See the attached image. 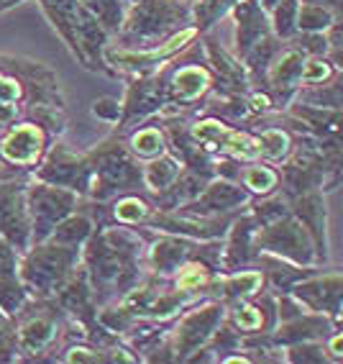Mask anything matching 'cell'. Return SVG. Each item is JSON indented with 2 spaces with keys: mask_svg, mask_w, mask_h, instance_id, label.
Here are the masks:
<instances>
[{
  "mask_svg": "<svg viewBox=\"0 0 343 364\" xmlns=\"http://www.w3.org/2000/svg\"><path fill=\"white\" fill-rule=\"evenodd\" d=\"M187 26H192L190 0H134L116 36L121 49H149Z\"/></svg>",
  "mask_w": 343,
  "mask_h": 364,
  "instance_id": "obj_1",
  "label": "cell"
},
{
  "mask_svg": "<svg viewBox=\"0 0 343 364\" xmlns=\"http://www.w3.org/2000/svg\"><path fill=\"white\" fill-rule=\"evenodd\" d=\"M87 162L92 169V180L87 196L90 200L105 203L124 193H146L141 177V162L131 154L121 134H113L95 149L87 151Z\"/></svg>",
  "mask_w": 343,
  "mask_h": 364,
  "instance_id": "obj_2",
  "label": "cell"
},
{
  "mask_svg": "<svg viewBox=\"0 0 343 364\" xmlns=\"http://www.w3.org/2000/svg\"><path fill=\"white\" fill-rule=\"evenodd\" d=\"M80 254L82 249L62 247L54 241L31 244L18 259V280L31 298H54V293L80 267Z\"/></svg>",
  "mask_w": 343,
  "mask_h": 364,
  "instance_id": "obj_3",
  "label": "cell"
},
{
  "mask_svg": "<svg viewBox=\"0 0 343 364\" xmlns=\"http://www.w3.org/2000/svg\"><path fill=\"white\" fill-rule=\"evenodd\" d=\"M65 321L67 316L59 311L52 298L28 300L23 311L11 321L21 359L23 362H49V351H59L57 344L62 341Z\"/></svg>",
  "mask_w": 343,
  "mask_h": 364,
  "instance_id": "obj_4",
  "label": "cell"
},
{
  "mask_svg": "<svg viewBox=\"0 0 343 364\" xmlns=\"http://www.w3.org/2000/svg\"><path fill=\"white\" fill-rule=\"evenodd\" d=\"M82 198L70 188L31 177L26 185V213L31 221V244H41L52 236L54 226L77 208Z\"/></svg>",
  "mask_w": 343,
  "mask_h": 364,
  "instance_id": "obj_5",
  "label": "cell"
},
{
  "mask_svg": "<svg viewBox=\"0 0 343 364\" xmlns=\"http://www.w3.org/2000/svg\"><path fill=\"white\" fill-rule=\"evenodd\" d=\"M226 318V303L218 298H202L192 303L190 308L172 321L169 328V341L175 349V362H187L192 351L207 344V338L213 336V331L220 326V321Z\"/></svg>",
  "mask_w": 343,
  "mask_h": 364,
  "instance_id": "obj_6",
  "label": "cell"
},
{
  "mask_svg": "<svg viewBox=\"0 0 343 364\" xmlns=\"http://www.w3.org/2000/svg\"><path fill=\"white\" fill-rule=\"evenodd\" d=\"M254 247H256V252L274 254V257L292 262V264L320 267L315 257V244H312L307 228L292 215V210L277 221L256 228Z\"/></svg>",
  "mask_w": 343,
  "mask_h": 364,
  "instance_id": "obj_7",
  "label": "cell"
},
{
  "mask_svg": "<svg viewBox=\"0 0 343 364\" xmlns=\"http://www.w3.org/2000/svg\"><path fill=\"white\" fill-rule=\"evenodd\" d=\"M167 80L169 70L167 65L159 67V72H141L134 77V82L126 90V98L121 100V121L116 126V134H124L129 126L141 124L146 118L156 116L167 103Z\"/></svg>",
  "mask_w": 343,
  "mask_h": 364,
  "instance_id": "obj_8",
  "label": "cell"
},
{
  "mask_svg": "<svg viewBox=\"0 0 343 364\" xmlns=\"http://www.w3.org/2000/svg\"><path fill=\"white\" fill-rule=\"evenodd\" d=\"M31 177L41 182H52L59 188H70L80 198H85L90 190L92 169L90 162H87V154H77L62 141H54L49 144L44 159L39 162V167L33 169Z\"/></svg>",
  "mask_w": 343,
  "mask_h": 364,
  "instance_id": "obj_9",
  "label": "cell"
},
{
  "mask_svg": "<svg viewBox=\"0 0 343 364\" xmlns=\"http://www.w3.org/2000/svg\"><path fill=\"white\" fill-rule=\"evenodd\" d=\"M197 39V28L187 26L182 31L172 33L169 39H164L162 44L149 46V49H105V62L113 67H121V70H131L141 75V72H154L159 67L169 65L177 54H182L192 41Z\"/></svg>",
  "mask_w": 343,
  "mask_h": 364,
  "instance_id": "obj_10",
  "label": "cell"
},
{
  "mask_svg": "<svg viewBox=\"0 0 343 364\" xmlns=\"http://www.w3.org/2000/svg\"><path fill=\"white\" fill-rule=\"evenodd\" d=\"M290 295L298 300L305 311L323 313L328 318L341 323L343 308V274L341 272H312L305 280L295 282Z\"/></svg>",
  "mask_w": 343,
  "mask_h": 364,
  "instance_id": "obj_11",
  "label": "cell"
},
{
  "mask_svg": "<svg viewBox=\"0 0 343 364\" xmlns=\"http://www.w3.org/2000/svg\"><path fill=\"white\" fill-rule=\"evenodd\" d=\"M215 77L207 70L205 62H187V65H177L169 72L167 80V103L180 108V111H197L207 92L213 90Z\"/></svg>",
  "mask_w": 343,
  "mask_h": 364,
  "instance_id": "obj_12",
  "label": "cell"
},
{
  "mask_svg": "<svg viewBox=\"0 0 343 364\" xmlns=\"http://www.w3.org/2000/svg\"><path fill=\"white\" fill-rule=\"evenodd\" d=\"M226 323H231L241 336H256V333H272L277 318V298L261 287L259 293L246 300H236L226 306Z\"/></svg>",
  "mask_w": 343,
  "mask_h": 364,
  "instance_id": "obj_13",
  "label": "cell"
},
{
  "mask_svg": "<svg viewBox=\"0 0 343 364\" xmlns=\"http://www.w3.org/2000/svg\"><path fill=\"white\" fill-rule=\"evenodd\" d=\"M305 65V54L295 49L292 44H285L279 54L272 59V65L266 70L264 92L272 98L274 111H285L287 105L295 100L300 90V72Z\"/></svg>",
  "mask_w": 343,
  "mask_h": 364,
  "instance_id": "obj_14",
  "label": "cell"
},
{
  "mask_svg": "<svg viewBox=\"0 0 343 364\" xmlns=\"http://www.w3.org/2000/svg\"><path fill=\"white\" fill-rule=\"evenodd\" d=\"M256 218L249 213V205L236 215L226 236H223V249H220V274L236 272L244 267H254L256 262V247H254V236H256Z\"/></svg>",
  "mask_w": 343,
  "mask_h": 364,
  "instance_id": "obj_15",
  "label": "cell"
},
{
  "mask_svg": "<svg viewBox=\"0 0 343 364\" xmlns=\"http://www.w3.org/2000/svg\"><path fill=\"white\" fill-rule=\"evenodd\" d=\"M195 247H197V241L187 239V236L146 228V269L151 274H159V277H169L177 267L192 257Z\"/></svg>",
  "mask_w": 343,
  "mask_h": 364,
  "instance_id": "obj_16",
  "label": "cell"
},
{
  "mask_svg": "<svg viewBox=\"0 0 343 364\" xmlns=\"http://www.w3.org/2000/svg\"><path fill=\"white\" fill-rule=\"evenodd\" d=\"M249 203H251V196L241 188L239 182L215 175L213 180L202 188L200 196L195 198L192 203H187V205H182L180 210L195 213V215H220V213L244 210Z\"/></svg>",
  "mask_w": 343,
  "mask_h": 364,
  "instance_id": "obj_17",
  "label": "cell"
},
{
  "mask_svg": "<svg viewBox=\"0 0 343 364\" xmlns=\"http://www.w3.org/2000/svg\"><path fill=\"white\" fill-rule=\"evenodd\" d=\"M292 215L307 228L312 244H315L317 264L323 267L328 262V203L323 190H310L290 200Z\"/></svg>",
  "mask_w": 343,
  "mask_h": 364,
  "instance_id": "obj_18",
  "label": "cell"
},
{
  "mask_svg": "<svg viewBox=\"0 0 343 364\" xmlns=\"http://www.w3.org/2000/svg\"><path fill=\"white\" fill-rule=\"evenodd\" d=\"M202 52H205L207 70L213 72V77H215L213 87H220V90H228V92H249L251 90L246 67H244V62H241L236 54L226 52V49H223L215 39H210V36L205 39Z\"/></svg>",
  "mask_w": 343,
  "mask_h": 364,
  "instance_id": "obj_19",
  "label": "cell"
},
{
  "mask_svg": "<svg viewBox=\"0 0 343 364\" xmlns=\"http://www.w3.org/2000/svg\"><path fill=\"white\" fill-rule=\"evenodd\" d=\"M77 41L82 52V67L92 72H105L116 77L118 72L105 62V49H108V31L95 21V16L80 3L77 8Z\"/></svg>",
  "mask_w": 343,
  "mask_h": 364,
  "instance_id": "obj_20",
  "label": "cell"
},
{
  "mask_svg": "<svg viewBox=\"0 0 343 364\" xmlns=\"http://www.w3.org/2000/svg\"><path fill=\"white\" fill-rule=\"evenodd\" d=\"M333 331H341V323L323 313H310L305 311L300 313L298 318L292 321H282V323L274 326L272 331V341L285 349L290 344H298V341H310V338H328Z\"/></svg>",
  "mask_w": 343,
  "mask_h": 364,
  "instance_id": "obj_21",
  "label": "cell"
},
{
  "mask_svg": "<svg viewBox=\"0 0 343 364\" xmlns=\"http://www.w3.org/2000/svg\"><path fill=\"white\" fill-rule=\"evenodd\" d=\"M231 14L236 18V57L241 59L261 36L272 33V23H269V14H266V8L261 6L259 0H239L231 8Z\"/></svg>",
  "mask_w": 343,
  "mask_h": 364,
  "instance_id": "obj_22",
  "label": "cell"
},
{
  "mask_svg": "<svg viewBox=\"0 0 343 364\" xmlns=\"http://www.w3.org/2000/svg\"><path fill=\"white\" fill-rule=\"evenodd\" d=\"M210 180H213V177L205 175V172L182 167L180 175L169 182L167 188L159 190V193H146V196L151 198L156 210H180L182 205H187V203H192L195 198L200 196L202 188H205Z\"/></svg>",
  "mask_w": 343,
  "mask_h": 364,
  "instance_id": "obj_23",
  "label": "cell"
},
{
  "mask_svg": "<svg viewBox=\"0 0 343 364\" xmlns=\"http://www.w3.org/2000/svg\"><path fill=\"white\" fill-rule=\"evenodd\" d=\"M39 3H41V11L46 14V18L52 21V26L57 28V33L70 46V52L82 65V52H80V41H77L80 0H39Z\"/></svg>",
  "mask_w": 343,
  "mask_h": 364,
  "instance_id": "obj_24",
  "label": "cell"
},
{
  "mask_svg": "<svg viewBox=\"0 0 343 364\" xmlns=\"http://www.w3.org/2000/svg\"><path fill=\"white\" fill-rule=\"evenodd\" d=\"M126 146H129L131 154L136 156L138 162H149L154 156L164 154L167 151V134H164L162 121H156V124H151L149 118L141 121V126L129 134Z\"/></svg>",
  "mask_w": 343,
  "mask_h": 364,
  "instance_id": "obj_25",
  "label": "cell"
},
{
  "mask_svg": "<svg viewBox=\"0 0 343 364\" xmlns=\"http://www.w3.org/2000/svg\"><path fill=\"white\" fill-rule=\"evenodd\" d=\"M95 228L97 226H95V221H92V215L87 213L82 205H77L67 218H62V221L54 226L52 236L46 241H54V244H62V247L82 249V244L90 239Z\"/></svg>",
  "mask_w": 343,
  "mask_h": 364,
  "instance_id": "obj_26",
  "label": "cell"
},
{
  "mask_svg": "<svg viewBox=\"0 0 343 364\" xmlns=\"http://www.w3.org/2000/svg\"><path fill=\"white\" fill-rule=\"evenodd\" d=\"M254 136L259 144V159L269 164L285 162L295 144V134L292 129H282V126H264V129H254Z\"/></svg>",
  "mask_w": 343,
  "mask_h": 364,
  "instance_id": "obj_27",
  "label": "cell"
},
{
  "mask_svg": "<svg viewBox=\"0 0 343 364\" xmlns=\"http://www.w3.org/2000/svg\"><path fill=\"white\" fill-rule=\"evenodd\" d=\"M180 169H182V162L175 154H169V151L154 156L149 162H141L143 190H146V193H159V190H164L169 182L180 175Z\"/></svg>",
  "mask_w": 343,
  "mask_h": 364,
  "instance_id": "obj_28",
  "label": "cell"
},
{
  "mask_svg": "<svg viewBox=\"0 0 343 364\" xmlns=\"http://www.w3.org/2000/svg\"><path fill=\"white\" fill-rule=\"evenodd\" d=\"M28 300H31V295L26 293V287L18 280V274L0 277V316L13 321L23 311V306H26Z\"/></svg>",
  "mask_w": 343,
  "mask_h": 364,
  "instance_id": "obj_29",
  "label": "cell"
},
{
  "mask_svg": "<svg viewBox=\"0 0 343 364\" xmlns=\"http://www.w3.org/2000/svg\"><path fill=\"white\" fill-rule=\"evenodd\" d=\"M100 26L108 31V36H116L126 16V3L124 0H80Z\"/></svg>",
  "mask_w": 343,
  "mask_h": 364,
  "instance_id": "obj_30",
  "label": "cell"
},
{
  "mask_svg": "<svg viewBox=\"0 0 343 364\" xmlns=\"http://www.w3.org/2000/svg\"><path fill=\"white\" fill-rule=\"evenodd\" d=\"M239 0H197L192 6V26L197 33H207L223 16L231 14V8Z\"/></svg>",
  "mask_w": 343,
  "mask_h": 364,
  "instance_id": "obj_31",
  "label": "cell"
},
{
  "mask_svg": "<svg viewBox=\"0 0 343 364\" xmlns=\"http://www.w3.org/2000/svg\"><path fill=\"white\" fill-rule=\"evenodd\" d=\"M282 362L292 364H323L333 362L325 349V338H310V341H298L282 349Z\"/></svg>",
  "mask_w": 343,
  "mask_h": 364,
  "instance_id": "obj_32",
  "label": "cell"
},
{
  "mask_svg": "<svg viewBox=\"0 0 343 364\" xmlns=\"http://www.w3.org/2000/svg\"><path fill=\"white\" fill-rule=\"evenodd\" d=\"M338 21V8L320 6V3H303L298 8V31H325Z\"/></svg>",
  "mask_w": 343,
  "mask_h": 364,
  "instance_id": "obj_33",
  "label": "cell"
},
{
  "mask_svg": "<svg viewBox=\"0 0 343 364\" xmlns=\"http://www.w3.org/2000/svg\"><path fill=\"white\" fill-rule=\"evenodd\" d=\"M298 8L300 0H279L269 11V23H272V33L277 39L290 41L298 33Z\"/></svg>",
  "mask_w": 343,
  "mask_h": 364,
  "instance_id": "obj_34",
  "label": "cell"
},
{
  "mask_svg": "<svg viewBox=\"0 0 343 364\" xmlns=\"http://www.w3.org/2000/svg\"><path fill=\"white\" fill-rule=\"evenodd\" d=\"M341 75L328 57H305L303 72H300V87H310V85H325Z\"/></svg>",
  "mask_w": 343,
  "mask_h": 364,
  "instance_id": "obj_35",
  "label": "cell"
},
{
  "mask_svg": "<svg viewBox=\"0 0 343 364\" xmlns=\"http://www.w3.org/2000/svg\"><path fill=\"white\" fill-rule=\"evenodd\" d=\"M18 259L21 254L16 252V247L6 236H0V277H11L18 274Z\"/></svg>",
  "mask_w": 343,
  "mask_h": 364,
  "instance_id": "obj_36",
  "label": "cell"
},
{
  "mask_svg": "<svg viewBox=\"0 0 343 364\" xmlns=\"http://www.w3.org/2000/svg\"><path fill=\"white\" fill-rule=\"evenodd\" d=\"M121 100L118 98H97L95 103H92V116H97L100 121H108V124H118L121 121Z\"/></svg>",
  "mask_w": 343,
  "mask_h": 364,
  "instance_id": "obj_37",
  "label": "cell"
},
{
  "mask_svg": "<svg viewBox=\"0 0 343 364\" xmlns=\"http://www.w3.org/2000/svg\"><path fill=\"white\" fill-rule=\"evenodd\" d=\"M303 3H320V6H330V8L341 6V0H303Z\"/></svg>",
  "mask_w": 343,
  "mask_h": 364,
  "instance_id": "obj_38",
  "label": "cell"
},
{
  "mask_svg": "<svg viewBox=\"0 0 343 364\" xmlns=\"http://www.w3.org/2000/svg\"><path fill=\"white\" fill-rule=\"evenodd\" d=\"M259 3H261V6H264V8H266V14H269V11H272V8H274V6H277L279 0H259Z\"/></svg>",
  "mask_w": 343,
  "mask_h": 364,
  "instance_id": "obj_39",
  "label": "cell"
}]
</instances>
